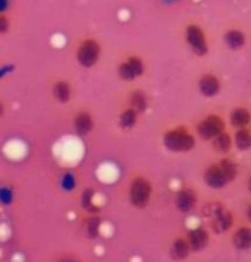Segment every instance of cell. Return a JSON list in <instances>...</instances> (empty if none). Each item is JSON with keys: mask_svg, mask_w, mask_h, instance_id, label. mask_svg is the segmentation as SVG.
I'll return each instance as SVG.
<instances>
[{"mask_svg": "<svg viewBox=\"0 0 251 262\" xmlns=\"http://www.w3.org/2000/svg\"><path fill=\"white\" fill-rule=\"evenodd\" d=\"M196 136L188 125H172L165 128L164 134H162V144L169 152L174 155H186L191 152L196 147Z\"/></svg>", "mask_w": 251, "mask_h": 262, "instance_id": "1", "label": "cell"}, {"mask_svg": "<svg viewBox=\"0 0 251 262\" xmlns=\"http://www.w3.org/2000/svg\"><path fill=\"white\" fill-rule=\"evenodd\" d=\"M153 199V182L143 173H134L127 182V202L134 209H146Z\"/></svg>", "mask_w": 251, "mask_h": 262, "instance_id": "2", "label": "cell"}, {"mask_svg": "<svg viewBox=\"0 0 251 262\" xmlns=\"http://www.w3.org/2000/svg\"><path fill=\"white\" fill-rule=\"evenodd\" d=\"M224 130H227V122L220 113H206L203 118H200L193 128L196 139L203 142H211Z\"/></svg>", "mask_w": 251, "mask_h": 262, "instance_id": "3", "label": "cell"}, {"mask_svg": "<svg viewBox=\"0 0 251 262\" xmlns=\"http://www.w3.org/2000/svg\"><path fill=\"white\" fill-rule=\"evenodd\" d=\"M102 45L100 41L91 36L83 38L80 43H78L76 50H74V57L76 62L80 63L83 69H91L95 67L102 58Z\"/></svg>", "mask_w": 251, "mask_h": 262, "instance_id": "4", "label": "cell"}, {"mask_svg": "<svg viewBox=\"0 0 251 262\" xmlns=\"http://www.w3.org/2000/svg\"><path fill=\"white\" fill-rule=\"evenodd\" d=\"M174 207L181 214H191L200 207V192L196 190L195 185L183 184L172 195Z\"/></svg>", "mask_w": 251, "mask_h": 262, "instance_id": "5", "label": "cell"}, {"mask_svg": "<svg viewBox=\"0 0 251 262\" xmlns=\"http://www.w3.org/2000/svg\"><path fill=\"white\" fill-rule=\"evenodd\" d=\"M146 72V62L145 58L136 55V53H129L124 57V60L119 62L117 66V76L124 82H134L136 79L145 76Z\"/></svg>", "mask_w": 251, "mask_h": 262, "instance_id": "6", "label": "cell"}, {"mask_svg": "<svg viewBox=\"0 0 251 262\" xmlns=\"http://www.w3.org/2000/svg\"><path fill=\"white\" fill-rule=\"evenodd\" d=\"M184 39L196 57H205L208 53V39L200 24H188L184 28Z\"/></svg>", "mask_w": 251, "mask_h": 262, "instance_id": "7", "label": "cell"}, {"mask_svg": "<svg viewBox=\"0 0 251 262\" xmlns=\"http://www.w3.org/2000/svg\"><path fill=\"white\" fill-rule=\"evenodd\" d=\"M184 236L189 244L191 254H200V252L206 250L211 242V233L206 225H196L193 228H188Z\"/></svg>", "mask_w": 251, "mask_h": 262, "instance_id": "8", "label": "cell"}, {"mask_svg": "<svg viewBox=\"0 0 251 262\" xmlns=\"http://www.w3.org/2000/svg\"><path fill=\"white\" fill-rule=\"evenodd\" d=\"M95 125H96V120H95V115L86 110V108H81L72 113L71 117V128L74 132V136L78 137H88L90 134H93L95 130Z\"/></svg>", "mask_w": 251, "mask_h": 262, "instance_id": "9", "label": "cell"}, {"mask_svg": "<svg viewBox=\"0 0 251 262\" xmlns=\"http://www.w3.org/2000/svg\"><path fill=\"white\" fill-rule=\"evenodd\" d=\"M201 177H203L205 185L208 187V189H211V190H222L227 185H230L229 179L225 177V173H224L222 168H220L217 160L210 161L208 165L205 166L203 175H201Z\"/></svg>", "mask_w": 251, "mask_h": 262, "instance_id": "10", "label": "cell"}, {"mask_svg": "<svg viewBox=\"0 0 251 262\" xmlns=\"http://www.w3.org/2000/svg\"><path fill=\"white\" fill-rule=\"evenodd\" d=\"M196 88L201 96L211 100V98H217L222 91V81L215 72H203L196 81Z\"/></svg>", "mask_w": 251, "mask_h": 262, "instance_id": "11", "label": "cell"}, {"mask_svg": "<svg viewBox=\"0 0 251 262\" xmlns=\"http://www.w3.org/2000/svg\"><path fill=\"white\" fill-rule=\"evenodd\" d=\"M234 225H236V217H234V212L229 209V207H224L222 211L219 212L215 217H211L208 221V230L211 235H224V233H229V231L234 230Z\"/></svg>", "mask_w": 251, "mask_h": 262, "instance_id": "12", "label": "cell"}, {"mask_svg": "<svg viewBox=\"0 0 251 262\" xmlns=\"http://www.w3.org/2000/svg\"><path fill=\"white\" fill-rule=\"evenodd\" d=\"M102 226H103V216L102 212L96 214H85L83 212L80 220V230L86 240H98L102 236Z\"/></svg>", "mask_w": 251, "mask_h": 262, "instance_id": "13", "label": "cell"}, {"mask_svg": "<svg viewBox=\"0 0 251 262\" xmlns=\"http://www.w3.org/2000/svg\"><path fill=\"white\" fill-rule=\"evenodd\" d=\"M167 254H169L170 260H174V262L188 260L189 255H191V249H189V244H188V240H186V236L184 235L174 236V238L170 240V244H169Z\"/></svg>", "mask_w": 251, "mask_h": 262, "instance_id": "14", "label": "cell"}, {"mask_svg": "<svg viewBox=\"0 0 251 262\" xmlns=\"http://www.w3.org/2000/svg\"><path fill=\"white\" fill-rule=\"evenodd\" d=\"M230 244L238 252L251 250V226L249 225H238L230 231Z\"/></svg>", "mask_w": 251, "mask_h": 262, "instance_id": "15", "label": "cell"}, {"mask_svg": "<svg viewBox=\"0 0 251 262\" xmlns=\"http://www.w3.org/2000/svg\"><path fill=\"white\" fill-rule=\"evenodd\" d=\"M126 106L132 108V110H136L140 115H143L150 106L148 93L145 90H141V88H132V90L127 91V95H126Z\"/></svg>", "mask_w": 251, "mask_h": 262, "instance_id": "16", "label": "cell"}, {"mask_svg": "<svg viewBox=\"0 0 251 262\" xmlns=\"http://www.w3.org/2000/svg\"><path fill=\"white\" fill-rule=\"evenodd\" d=\"M72 84L67 81V79L64 77H59L55 81L52 82L50 86V95L52 98L55 100L57 103H61V105H66L72 100Z\"/></svg>", "mask_w": 251, "mask_h": 262, "instance_id": "17", "label": "cell"}, {"mask_svg": "<svg viewBox=\"0 0 251 262\" xmlns=\"http://www.w3.org/2000/svg\"><path fill=\"white\" fill-rule=\"evenodd\" d=\"M227 125H230L234 130L238 128H248L251 125V110L248 106L238 105L229 112Z\"/></svg>", "mask_w": 251, "mask_h": 262, "instance_id": "18", "label": "cell"}, {"mask_svg": "<svg viewBox=\"0 0 251 262\" xmlns=\"http://www.w3.org/2000/svg\"><path fill=\"white\" fill-rule=\"evenodd\" d=\"M80 206L85 214H96L102 212V207L96 204V189L95 187H85L80 194Z\"/></svg>", "mask_w": 251, "mask_h": 262, "instance_id": "19", "label": "cell"}, {"mask_svg": "<svg viewBox=\"0 0 251 262\" xmlns=\"http://www.w3.org/2000/svg\"><path fill=\"white\" fill-rule=\"evenodd\" d=\"M59 187L66 194H72L80 187V175H78V171L72 170V168L62 170L59 173Z\"/></svg>", "mask_w": 251, "mask_h": 262, "instance_id": "20", "label": "cell"}, {"mask_svg": "<svg viewBox=\"0 0 251 262\" xmlns=\"http://www.w3.org/2000/svg\"><path fill=\"white\" fill-rule=\"evenodd\" d=\"M140 113L136 110H132L129 106H122L121 112L117 113V125H119L121 130H132L138 125V120H140Z\"/></svg>", "mask_w": 251, "mask_h": 262, "instance_id": "21", "label": "cell"}, {"mask_svg": "<svg viewBox=\"0 0 251 262\" xmlns=\"http://www.w3.org/2000/svg\"><path fill=\"white\" fill-rule=\"evenodd\" d=\"M224 45L229 48V50H241L246 45V34L243 29L239 28H229L227 31L224 33Z\"/></svg>", "mask_w": 251, "mask_h": 262, "instance_id": "22", "label": "cell"}, {"mask_svg": "<svg viewBox=\"0 0 251 262\" xmlns=\"http://www.w3.org/2000/svg\"><path fill=\"white\" fill-rule=\"evenodd\" d=\"M214 151L217 152L219 156H229L230 151L234 149V144H233V132L229 130H224L222 134H219L215 137L214 141L210 142Z\"/></svg>", "mask_w": 251, "mask_h": 262, "instance_id": "23", "label": "cell"}, {"mask_svg": "<svg viewBox=\"0 0 251 262\" xmlns=\"http://www.w3.org/2000/svg\"><path fill=\"white\" fill-rule=\"evenodd\" d=\"M233 144L234 149L239 152L251 151V130L248 128H238L233 132Z\"/></svg>", "mask_w": 251, "mask_h": 262, "instance_id": "24", "label": "cell"}, {"mask_svg": "<svg viewBox=\"0 0 251 262\" xmlns=\"http://www.w3.org/2000/svg\"><path fill=\"white\" fill-rule=\"evenodd\" d=\"M225 207V204H222L220 201H206V202H203L198 209H200V214H201V217L203 220H206V221H210L211 217H215L219 214L220 211H222Z\"/></svg>", "mask_w": 251, "mask_h": 262, "instance_id": "25", "label": "cell"}, {"mask_svg": "<svg viewBox=\"0 0 251 262\" xmlns=\"http://www.w3.org/2000/svg\"><path fill=\"white\" fill-rule=\"evenodd\" d=\"M16 202V189L11 184H0V206L11 207Z\"/></svg>", "mask_w": 251, "mask_h": 262, "instance_id": "26", "label": "cell"}, {"mask_svg": "<svg viewBox=\"0 0 251 262\" xmlns=\"http://www.w3.org/2000/svg\"><path fill=\"white\" fill-rule=\"evenodd\" d=\"M11 28H12L11 17H9L6 12H0V36L7 34L9 31H11Z\"/></svg>", "mask_w": 251, "mask_h": 262, "instance_id": "27", "label": "cell"}, {"mask_svg": "<svg viewBox=\"0 0 251 262\" xmlns=\"http://www.w3.org/2000/svg\"><path fill=\"white\" fill-rule=\"evenodd\" d=\"M244 220H246V225L251 226V201H248L244 204Z\"/></svg>", "mask_w": 251, "mask_h": 262, "instance_id": "28", "label": "cell"}, {"mask_svg": "<svg viewBox=\"0 0 251 262\" xmlns=\"http://www.w3.org/2000/svg\"><path fill=\"white\" fill-rule=\"evenodd\" d=\"M6 112H7V103L4 101V98H2V96H0V118L6 115Z\"/></svg>", "mask_w": 251, "mask_h": 262, "instance_id": "29", "label": "cell"}, {"mask_svg": "<svg viewBox=\"0 0 251 262\" xmlns=\"http://www.w3.org/2000/svg\"><path fill=\"white\" fill-rule=\"evenodd\" d=\"M246 189H248L249 195H251V173H249V175H248V180H246Z\"/></svg>", "mask_w": 251, "mask_h": 262, "instance_id": "30", "label": "cell"}, {"mask_svg": "<svg viewBox=\"0 0 251 262\" xmlns=\"http://www.w3.org/2000/svg\"><path fill=\"white\" fill-rule=\"evenodd\" d=\"M59 262H80V260H76V259H72V257H64V259H61Z\"/></svg>", "mask_w": 251, "mask_h": 262, "instance_id": "31", "label": "cell"}, {"mask_svg": "<svg viewBox=\"0 0 251 262\" xmlns=\"http://www.w3.org/2000/svg\"><path fill=\"white\" fill-rule=\"evenodd\" d=\"M249 130H251V125H249Z\"/></svg>", "mask_w": 251, "mask_h": 262, "instance_id": "32", "label": "cell"}]
</instances>
